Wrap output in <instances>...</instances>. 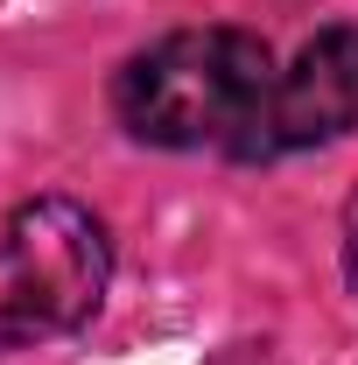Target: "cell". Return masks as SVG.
<instances>
[{
	"label": "cell",
	"mask_w": 358,
	"mask_h": 365,
	"mask_svg": "<svg viewBox=\"0 0 358 365\" xmlns=\"http://www.w3.org/2000/svg\"><path fill=\"white\" fill-rule=\"evenodd\" d=\"M274 91V56L246 29H176L113 78L120 127L148 148H246Z\"/></svg>",
	"instance_id": "obj_1"
},
{
	"label": "cell",
	"mask_w": 358,
	"mask_h": 365,
	"mask_svg": "<svg viewBox=\"0 0 358 365\" xmlns=\"http://www.w3.org/2000/svg\"><path fill=\"white\" fill-rule=\"evenodd\" d=\"M358 127V29H316L295 49L288 71H274V91L260 106V127L239 148L246 162L302 155Z\"/></svg>",
	"instance_id": "obj_3"
},
{
	"label": "cell",
	"mask_w": 358,
	"mask_h": 365,
	"mask_svg": "<svg viewBox=\"0 0 358 365\" xmlns=\"http://www.w3.org/2000/svg\"><path fill=\"white\" fill-rule=\"evenodd\" d=\"M344 267H352V288H358V197H352V211H344Z\"/></svg>",
	"instance_id": "obj_4"
},
{
	"label": "cell",
	"mask_w": 358,
	"mask_h": 365,
	"mask_svg": "<svg viewBox=\"0 0 358 365\" xmlns=\"http://www.w3.org/2000/svg\"><path fill=\"white\" fill-rule=\"evenodd\" d=\"M113 239L78 197H29L0 225V351L63 337L106 302Z\"/></svg>",
	"instance_id": "obj_2"
}]
</instances>
